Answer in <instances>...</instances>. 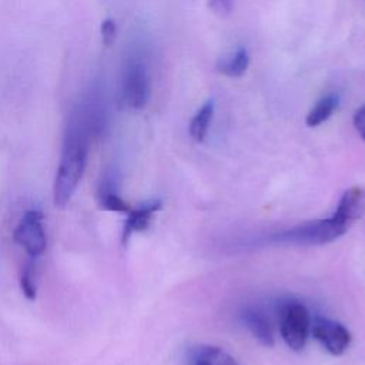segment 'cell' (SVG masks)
I'll use <instances>...</instances> for the list:
<instances>
[{
	"label": "cell",
	"mask_w": 365,
	"mask_h": 365,
	"mask_svg": "<svg viewBox=\"0 0 365 365\" xmlns=\"http://www.w3.org/2000/svg\"><path fill=\"white\" fill-rule=\"evenodd\" d=\"M106 121L104 93L90 86L73 106L66 123L53 184V200L57 207H64L73 198L86 170L91 140L103 133Z\"/></svg>",
	"instance_id": "6da1fadb"
},
{
	"label": "cell",
	"mask_w": 365,
	"mask_h": 365,
	"mask_svg": "<svg viewBox=\"0 0 365 365\" xmlns=\"http://www.w3.org/2000/svg\"><path fill=\"white\" fill-rule=\"evenodd\" d=\"M241 319L248 331L255 339H258L265 346L274 345V334L269 319L264 315L262 311L257 308H245L241 314Z\"/></svg>",
	"instance_id": "9c48e42d"
},
{
	"label": "cell",
	"mask_w": 365,
	"mask_h": 365,
	"mask_svg": "<svg viewBox=\"0 0 365 365\" xmlns=\"http://www.w3.org/2000/svg\"><path fill=\"white\" fill-rule=\"evenodd\" d=\"M20 287L23 294L26 295L27 299H34L36 298V291H37V285H36V268H34V259H30L23 271H21V277H20Z\"/></svg>",
	"instance_id": "9a60e30c"
},
{
	"label": "cell",
	"mask_w": 365,
	"mask_h": 365,
	"mask_svg": "<svg viewBox=\"0 0 365 365\" xmlns=\"http://www.w3.org/2000/svg\"><path fill=\"white\" fill-rule=\"evenodd\" d=\"M160 208H161V201L160 200H151V201H147V202H144L143 205H140L137 208H131L130 212L127 214L125 221H124L121 242L125 244L134 232L144 231L148 227L151 217Z\"/></svg>",
	"instance_id": "ba28073f"
},
{
	"label": "cell",
	"mask_w": 365,
	"mask_h": 365,
	"mask_svg": "<svg viewBox=\"0 0 365 365\" xmlns=\"http://www.w3.org/2000/svg\"><path fill=\"white\" fill-rule=\"evenodd\" d=\"M212 114H214V101L212 100L205 101L198 108V111L194 114V117L191 118V123H190V135L192 137L194 141H197V143L204 141V138L208 133L210 123L212 120Z\"/></svg>",
	"instance_id": "7c38bea8"
},
{
	"label": "cell",
	"mask_w": 365,
	"mask_h": 365,
	"mask_svg": "<svg viewBox=\"0 0 365 365\" xmlns=\"http://www.w3.org/2000/svg\"><path fill=\"white\" fill-rule=\"evenodd\" d=\"M364 208H365V191L361 187H352L344 192L335 212H338L345 220L352 222L361 217V214L364 212Z\"/></svg>",
	"instance_id": "30bf717a"
},
{
	"label": "cell",
	"mask_w": 365,
	"mask_h": 365,
	"mask_svg": "<svg viewBox=\"0 0 365 365\" xmlns=\"http://www.w3.org/2000/svg\"><path fill=\"white\" fill-rule=\"evenodd\" d=\"M232 6L234 0H208V9L220 17L228 16L232 11Z\"/></svg>",
	"instance_id": "e0dca14e"
},
{
	"label": "cell",
	"mask_w": 365,
	"mask_h": 365,
	"mask_svg": "<svg viewBox=\"0 0 365 365\" xmlns=\"http://www.w3.org/2000/svg\"><path fill=\"white\" fill-rule=\"evenodd\" d=\"M309 328L311 321L305 305L297 301H288L281 307L279 331L282 339L291 349L301 351L305 346Z\"/></svg>",
	"instance_id": "277c9868"
},
{
	"label": "cell",
	"mask_w": 365,
	"mask_h": 365,
	"mask_svg": "<svg viewBox=\"0 0 365 365\" xmlns=\"http://www.w3.org/2000/svg\"><path fill=\"white\" fill-rule=\"evenodd\" d=\"M194 365H238L237 361L218 346H200L192 358Z\"/></svg>",
	"instance_id": "4fadbf2b"
},
{
	"label": "cell",
	"mask_w": 365,
	"mask_h": 365,
	"mask_svg": "<svg viewBox=\"0 0 365 365\" xmlns=\"http://www.w3.org/2000/svg\"><path fill=\"white\" fill-rule=\"evenodd\" d=\"M250 64V54L245 47H238L217 63V70L227 77H241Z\"/></svg>",
	"instance_id": "8fae6325"
},
{
	"label": "cell",
	"mask_w": 365,
	"mask_h": 365,
	"mask_svg": "<svg viewBox=\"0 0 365 365\" xmlns=\"http://www.w3.org/2000/svg\"><path fill=\"white\" fill-rule=\"evenodd\" d=\"M354 127L361 135V138L365 141V104L359 107L354 114Z\"/></svg>",
	"instance_id": "ac0fdd59"
},
{
	"label": "cell",
	"mask_w": 365,
	"mask_h": 365,
	"mask_svg": "<svg viewBox=\"0 0 365 365\" xmlns=\"http://www.w3.org/2000/svg\"><path fill=\"white\" fill-rule=\"evenodd\" d=\"M336 107H338V97L335 94L324 96L308 111L307 118H305L307 125L308 127H317V125L322 124L324 121H327L332 115V113L335 111Z\"/></svg>",
	"instance_id": "5bb4252c"
},
{
	"label": "cell",
	"mask_w": 365,
	"mask_h": 365,
	"mask_svg": "<svg viewBox=\"0 0 365 365\" xmlns=\"http://www.w3.org/2000/svg\"><path fill=\"white\" fill-rule=\"evenodd\" d=\"M349 221L338 212L329 218L302 222L284 232L274 235L271 240L277 244H298V245H322L339 238L349 227Z\"/></svg>",
	"instance_id": "7a4b0ae2"
},
{
	"label": "cell",
	"mask_w": 365,
	"mask_h": 365,
	"mask_svg": "<svg viewBox=\"0 0 365 365\" xmlns=\"http://www.w3.org/2000/svg\"><path fill=\"white\" fill-rule=\"evenodd\" d=\"M311 331L315 339H318L321 345L332 355H341L349 346V331L334 319L317 317L311 325Z\"/></svg>",
	"instance_id": "8992f818"
},
{
	"label": "cell",
	"mask_w": 365,
	"mask_h": 365,
	"mask_svg": "<svg viewBox=\"0 0 365 365\" xmlns=\"http://www.w3.org/2000/svg\"><path fill=\"white\" fill-rule=\"evenodd\" d=\"M150 97V77L145 63L138 56H128L124 58L120 81H118V101L127 110H143Z\"/></svg>",
	"instance_id": "3957f363"
},
{
	"label": "cell",
	"mask_w": 365,
	"mask_h": 365,
	"mask_svg": "<svg viewBox=\"0 0 365 365\" xmlns=\"http://www.w3.org/2000/svg\"><path fill=\"white\" fill-rule=\"evenodd\" d=\"M100 34H101V43L106 47L113 46V43L115 41L117 37V24L114 19H104L100 24Z\"/></svg>",
	"instance_id": "2e32d148"
},
{
	"label": "cell",
	"mask_w": 365,
	"mask_h": 365,
	"mask_svg": "<svg viewBox=\"0 0 365 365\" xmlns=\"http://www.w3.org/2000/svg\"><path fill=\"white\" fill-rule=\"evenodd\" d=\"M13 237L16 244L24 250L30 259H37L43 255L47 247V237L41 211L36 208L26 210L14 228Z\"/></svg>",
	"instance_id": "5b68a950"
},
{
	"label": "cell",
	"mask_w": 365,
	"mask_h": 365,
	"mask_svg": "<svg viewBox=\"0 0 365 365\" xmlns=\"http://www.w3.org/2000/svg\"><path fill=\"white\" fill-rule=\"evenodd\" d=\"M97 201L101 208L114 211V212H120V214H125V215L133 208L120 195L118 184H117V174L114 171H107L101 177L98 188H97Z\"/></svg>",
	"instance_id": "52a82bcc"
}]
</instances>
